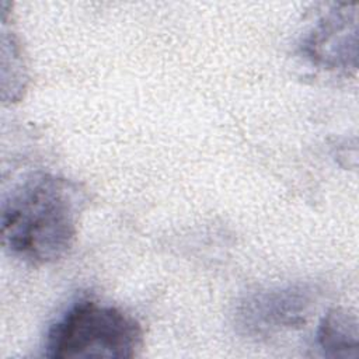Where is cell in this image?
Segmentation results:
<instances>
[{"label":"cell","mask_w":359,"mask_h":359,"mask_svg":"<svg viewBox=\"0 0 359 359\" xmlns=\"http://www.w3.org/2000/svg\"><path fill=\"white\" fill-rule=\"evenodd\" d=\"M87 196L81 187L55 174H36L17 185L1 206V241L15 258L46 265L74 245Z\"/></svg>","instance_id":"1"},{"label":"cell","mask_w":359,"mask_h":359,"mask_svg":"<svg viewBox=\"0 0 359 359\" xmlns=\"http://www.w3.org/2000/svg\"><path fill=\"white\" fill-rule=\"evenodd\" d=\"M140 323L122 309L83 299L72 304L48 330L45 356L135 358L143 348Z\"/></svg>","instance_id":"2"},{"label":"cell","mask_w":359,"mask_h":359,"mask_svg":"<svg viewBox=\"0 0 359 359\" xmlns=\"http://www.w3.org/2000/svg\"><path fill=\"white\" fill-rule=\"evenodd\" d=\"M313 299V290L303 283L258 289L238 303L236 323L244 334L252 337L296 328L304 324Z\"/></svg>","instance_id":"3"},{"label":"cell","mask_w":359,"mask_h":359,"mask_svg":"<svg viewBox=\"0 0 359 359\" xmlns=\"http://www.w3.org/2000/svg\"><path fill=\"white\" fill-rule=\"evenodd\" d=\"M302 55L320 69L349 73L358 66V6H331L309 29L300 45Z\"/></svg>","instance_id":"4"},{"label":"cell","mask_w":359,"mask_h":359,"mask_svg":"<svg viewBox=\"0 0 359 359\" xmlns=\"http://www.w3.org/2000/svg\"><path fill=\"white\" fill-rule=\"evenodd\" d=\"M317 345L328 358L359 356V321L353 311L331 309L317 328Z\"/></svg>","instance_id":"5"}]
</instances>
